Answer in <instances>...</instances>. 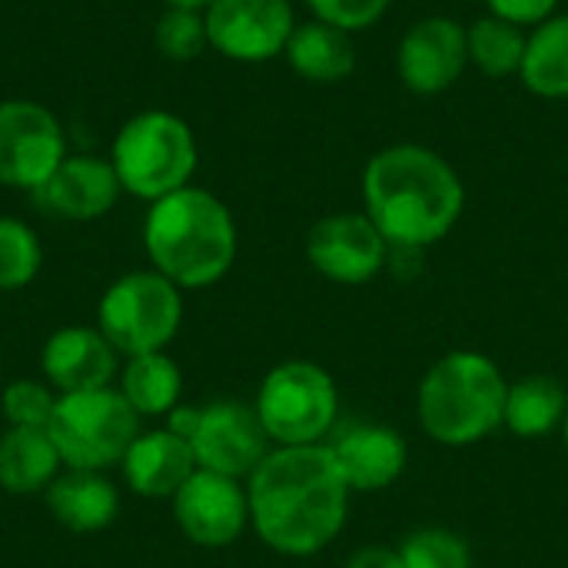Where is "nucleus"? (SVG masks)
<instances>
[{
    "label": "nucleus",
    "mask_w": 568,
    "mask_h": 568,
    "mask_svg": "<svg viewBox=\"0 0 568 568\" xmlns=\"http://www.w3.org/2000/svg\"><path fill=\"white\" fill-rule=\"evenodd\" d=\"M216 0H166V7H183V10H206Z\"/></svg>",
    "instance_id": "473e14b6"
},
{
    "label": "nucleus",
    "mask_w": 568,
    "mask_h": 568,
    "mask_svg": "<svg viewBox=\"0 0 568 568\" xmlns=\"http://www.w3.org/2000/svg\"><path fill=\"white\" fill-rule=\"evenodd\" d=\"M183 323V290L156 270L113 280L97 306V329L120 356L163 353Z\"/></svg>",
    "instance_id": "0eeeda50"
},
{
    "label": "nucleus",
    "mask_w": 568,
    "mask_h": 568,
    "mask_svg": "<svg viewBox=\"0 0 568 568\" xmlns=\"http://www.w3.org/2000/svg\"><path fill=\"white\" fill-rule=\"evenodd\" d=\"M523 83L546 100L568 97V13L542 20L526 43V60L519 70Z\"/></svg>",
    "instance_id": "b1692460"
},
{
    "label": "nucleus",
    "mask_w": 568,
    "mask_h": 568,
    "mask_svg": "<svg viewBox=\"0 0 568 568\" xmlns=\"http://www.w3.org/2000/svg\"><path fill=\"white\" fill-rule=\"evenodd\" d=\"M186 443L193 446L200 469L230 479H250L273 446L256 409L240 399H216L200 406L196 426Z\"/></svg>",
    "instance_id": "9d476101"
},
{
    "label": "nucleus",
    "mask_w": 568,
    "mask_h": 568,
    "mask_svg": "<svg viewBox=\"0 0 568 568\" xmlns=\"http://www.w3.org/2000/svg\"><path fill=\"white\" fill-rule=\"evenodd\" d=\"M366 216L389 250H416L453 233L466 206V186L453 163L429 146L396 143L379 150L363 173Z\"/></svg>",
    "instance_id": "f03ea898"
},
{
    "label": "nucleus",
    "mask_w": 568,
    "mask_h": 568,
    "mask_svg": "<svg viewBox=\"0 0 568 568\" xmlns=\"http://www.w3.org/2000/svg\"><path fill=\"white\" fill-rule=\"evenodd\" d=\"M153 40H156V50L166 57V60H196L206 47H210V37H206V17L203 10H183V7H166L156 20V30H153Z\"/></svg>",
    "instance_id": "cd10ccee"
},
{
    "label": "nucleus",
    "mask_w": 568,
    "mask_h": 568,
    "mask_svg": "<svg viewBox=\"0 0 568 568\" xmlns=\"http://www.w3.org/2000/svg\"><path fill=\"white\" fill-rule=\"evenodd\" d=\"M349 493H383L409 466V446L399 429L383 423H359L326 443Z\"/></svg>",
    "instance_id": "f3484780"
},
{
    "label": "nucleus",
    "mask_w": 568,
    "mask_h": 568,
    "mask_svg": "<svg viewBox=\"0 0 568 568\" xmlns=\"http://www.w3.org/2000/svg\"><path fill=\"white\" fill-rule=\"evenodd\" d=\"M346 568H403V559H399V549H389V546H363V549H356L346 559Z\"/></svg>",
    "instance_id": "2f4dec72"
},
{
    "label": "nucleus",
    "mask_w": 568,
    "mask_h": 568,
    "mask_svg": "<svg viewBox=\"0 0 568 568\" xmlns=\"http://www.w3.org/2000/svg\"><path fill=\"white\" fill-rule=\"evenodd\" d=\"M196 136L190 123L170 110H143L130 116L110 146V166L123 193L156 203L183 186L196 173Z\"/></svg>",
    "instance_id": "39448f33"
},
{
    "label": "nucleus",
    "mask_w": 568,
    "mask_h": 568,
    "mask_svg": "<svg viewBox=\"0 0 568 568\" xmlns=\"http://www.w3.org/2000/svg\"><path fill=\"white\" fill-rule=\"evenodd\" d=\"M60 453L47 429L7 426L0 436V489L10 496H37L60 476Z\"/></svg>",
    "instance_id": "aec40b11"
},
{
    "label": "nucleus",
    "mask_w": 568,
    "mask_h": 568,
    "mask_svg": "<svg viewBox=\"0 0 568 568\" xmlns=\"http://www.w3.org/2000/svg\"><path fill=\"white\" fill-rule=\"evenodd\" d=\"M40 373L57 396L106 389L120 373V353L97 326H63L47 336L40 349Z\"/></svg>",
    "instance_id": "2eb2a0df"
},
{
    "label": "nucleus",
    "mask_w": 568,
    "mask_h": 568,
    "mask_svg": "<svg viewBox=\"0 0 568 568\" xmlns=\"http://www.w3.org/2000/svg\"><path fill=\"white\" fill-rule=\"evenodd\" d=\"M469 67V43L463 23L453 17H423L399 40L396 70L406 90L433 97L449 90Z\"/></svg>",
    "instance_id": "4468645a"
},
{
    "label": "nucleus",
    "mask_w": 568,
    "mask_h": 568,
    "mask_svg": "<svg viewBox=\"0 0 568 568\" xmlns=\"http://www.w3.org/2000/svg\"><path fill=\"white\" fill-rule=\"evenodd\" d=\"M568 413V396L552 376H523L509 383L503 426L519 439H542L562 429Z\"/></svg>",
    "instance_id": "4be33fe9"
},
{
    "label": "nucleus",
    "mask_w": 568,
    "mask_h": 568,
    "mask_svg": "<svg viewBox=\"0 0 568 568\" xmlns=\"http://www.w3.org/2000/svg\"><path fill=\"white\" fill-rule=\"evenodd\" d=\"M403 568H473L469 542L443 526H426L399 542Z\"/></svg>",
    "instance_id": "bb28decb"
},
{
    "label": "nucleus",
    "mask_w": 568,
    "mask_h": 568,
    "mask_svg": "<svg viewBox=\"0 0 568 568\" xmlns=\"http://www.w3.org/2000/svg\"><path fill=\"white\" fill-rule=\"evenodd\" d=\"M306 3L316 20L356 33V30L373 27L389 10L393 0H306Z\"/></svg>",
    "instance_id": "c756f323"
},
{
    "label": "nucleus",
    "mask_w": 568,
    "mask_h": 568,
    "mask_svg": "<svg viewBox=\"0 0 568 568\" xmlns=\"http://www.w3.org/2000/svg\"><path fill=\"white\" fill-rule=\"evenodd\" d=\"M562 443H566V449H568V413H566V423H562Z\"/></svg>",
    "instance_id": "72a5a7b5"
},
{
    "label": "nucleus",
    "mask_w": 568,
    "mask_h": 568,
    "mask_svg": "<svg viewBox=\"0 0 568 568\" xmlns=\"http://www.w3.org/2000/svg\"><path fill=\"white\" fill-rule=\"evenodd\" d=\"M67 160L60 120L37 100H0V183L40 190Z\"/></svg>",
    "instance_id": "1a4fd4ad"
},
{
    "label": "nucleus",
    "mask_w": 568,
    "mask_h": 568,
    "mask_svg": "<svg viewBox=\"0 0 568 568\" xmlns=\"http://www.w3.org/2000/svg\"><path fill=\"white\" fill-rule=\"evenodd\" d=\"M43 266L40 236L17 216H0V293L23 290Z\"/></svg>",
    "instance_id": "a878e982"
},
{
    "label": "nucleus",
    "mask_w": 568,
    "mask_h": 568,
    "mask_svg": "<svg viewBox=\"0 0 568 568\" xmlns=\"http://www.w3.org/2000/svg\"><path fill=\"white\" fill-rule=\"evenodd\" d=\"M120 393L136 416H170L183 396V373L166 353L130 356L120 369Z\"/></svg>",
    "instance_id": "5701e85b"
},
{
    "label": "nucleus",
    "mask_w": 568,
    "mask_h": 568,
    "mask_svg": "<svg viewBox=\"0 0 568 568\" xmlns=\"http://www.w3.org/2000/svg\"><path fill=\"white\" fill-rule=\"evenodd\" d=\"M509 379L476 349H453L439 356L416 393L423 433L449 449L476 446L503 429Z\"/></svg>",
    "instance_id": "20e7f679"
},
{
    "label": "nucleus",
    "mask_w": 568,
    "mask_h": 568,
    "mask_svg": "<svg viewBox=\"0 0 568 568\" xmlns=\"http://www.w3.org/2000/svg\"><path fill=\"white\" fill-rule=\"evenodd\" d=\"M273 446H320L339 416L336 379L310 359L273 366L253 403Z\"/></svg>",
    "instance_id": "6e6552de"
},
{
    "label": "nucleus",
    "mask_w": 568,
    "mask_h": 568,
    "mask_svg": "<svg viewBox=\"0 0 568 568\" xmlns=\"http://www.w3.org/2000/svg\"><path fill=\"white\" fill-rule=\"evenodd\" d=\"M286 60L310 83H339L356 70L353 33L313 17L306 23H296L286 43Z\"/></svg>",
    "instance_id": "412c9836"
},
{
    "label": "nucleus",
    "mask_w": 568,
    "mask_h": 568,
    "mask_svg": "<svg viewBox=\"0 0 568 568\" xmlns=\"http://www.w3.org/2000/svg\"><path fill=\"white\" fill-rule=\"evenodd\" d=\"M47 433L67 469L106 473L110 466L123 463L143 429L136 409L123 399V393L106 386L57 396Z\"/></svg>",
    "instance_id": "423d86ee"
},
{
    "label": "nucleus",
    "mask_w": 568,
    "mask_h": 568,
    "mask_svg": "<svg viewBox=\"0 0 568 568\" xmlns=\"http://www.w3.org/2000/svg\"><path fill=\"white\" fill-rule=\"evenodd\" d=\"M493 17H503L516 27H539L559 7V0H486Z\"/></svg>",
    "instance_id": "7c9ffc66"
},
{
    "label": "nucleus",
    "mask_w": 568,
    "mask_h": 568,
    "mask_svg": "<svg viewBox=\"0 0 568 568\" xmlns=\"http://www.w3.org/2000/svg\"><path fill=\"white\" fill-rule=\"evenodd\" d=\"M53 406H57V393L43 379H13L0 393V409L7 426L47 429Z\"/></svg>",
    "instance_id": "c85d7f7f"
},
{
    "label": "nucleus",
    "mask_w": 568,
    "mask_h": 568,
    "mask_svg": "<svg viewBox=\"0 0 568 568\" xmlns=\"http://www.w3.org/2000/svg\"><path fill=\"white\" fill-rule=\"evenodd\" d=\"M466 43H469V63H476L486 77L503 80L523 70L529 37L523 27L489 13L473 20V27L466 30Z\"/></svg>",
    "instance_id": "393cba45"
},
{
    "label": "nucleus",
    "mask_w": 568,
    "mask_h": 568,
    "mask_svg": "<svg viewBox=\"0 0 568 568\" xmlns=\"http://www.w3.org/2000/svg\"><path fill=\"white\" fill-rule=\"evenodd\" d=\"M120 469H123L126 486L136 496H143V499H173L180 493V486L200 466H196L193 446L183 436H176V433H170L163 426V429L140 433L133 439L130 453L123 456Z\"/></svg>",
    "instance_id": "a211bd4d"
},
{
    "label": "nucleus",
    "mask_w": 568,
    "mask_h": 568,
    "mask_svg": "<svg viewBox=\"0 0 568 568\" xmlns=\"http://www.w3.org/2000/svg\"><path fill=\"white\" fill-rule=\"evenodd\" d=\"M349 496L326 443L276 446L246 479L253 532L266 549L290 559H310L336 542Z\"/></svg>",
    "instance_id": "f257e3e1"
},
{
    "label": "nucleus",
    "mask_w": 568,
    "mask_h": 568,
    "mask_svg": "<svg viewBox=\"0 0 568 568\" xmlns=\"http://www.w3.org/2000/svg\"><path fill=\"white\" fill-rule=\"evenodd\" d=\"M203 17L210 47L236 63H263L286 53L296 30L290 0H216Z\"/></svg>",
    "instance_id": "9b49d317"
},
{
    "label": "nucleus",
    "mask_w": 568,
    "mask_h": 568,
    "mask_svg": "<svg viewBox=\"0 0 568 568\" xmlns=\"http://www.w3.org/2000/svg\"><path fill=\"white\" fill-rule=\"evenodd\" d=\"M43 496L50 516L77 536L103 532L120 516V493L103 473L67 469L47 486Z\"/></svg>",
    "instance_id": "6ab92c4d"
},
{
    "label": "nucleus",
    "mask_w": 568,
    "mask_h": 568,
    "mask_svg": "<svg viewBox=\"0 0 568 568\" xmlns=\"http://www.w3.org/2000/svg\"><path fill=\"white\" fill-rule=\"evenodd\" d=\"M123 186L110 166V160L90 156V153H77L53 170V176L33 190V203L57 216V220H70V223H90L106 216L116 200H120Z\"/></svg>",
    "instance_id": "dca6fc26"
},
{
    "label": "nucleus",
    "mask_w": 568,
    "mask_h": 568,
    "mask_svg": "<svg viewBox=\"0 0 568 568\" xmlns=\"http://www.w3.org/2000/svg\"><path fill=\"white\" fill-rule=\"evenodd\" d=\"M306 260L329 283L363 286L386 266L389 243L366 213H329L310 230Z\"/></svg>",
    "instance_id": "ddd939ff"
},
{
    "label": "nucleus",
    "mask_w": 568,
    "mask_h": 568,
    "mask_svg": "<svg viewBox=\"0 0 568 568\" xmlns=\"http://www.w3.org/2000/svg\"><path fill=\"white\" fill-rule=\"evenodd\" d=\"M170 503L180 532L200 549H226L250 526L246 486L210 469H196Z\"/></svg>",
    "instance_id": "f8f14e48"
},
{
    "label": "nucleus",
    "mask_w": 568,
    "mask_h": 568,
    "mask_svg": "<svg viewBox=\"0 0 568 568\" xmlns=\"http://www.w3.org/2000/svg\"><path fill=\"white\" fill-rule=\"evenodd\" d=\"M236 223L230 206L200 186H183L150 203L143 250L156 273L180 290H206L236 263Z\"/></svg>",
    "instance_id": "7ed1b4c3"
}]
</instances>
